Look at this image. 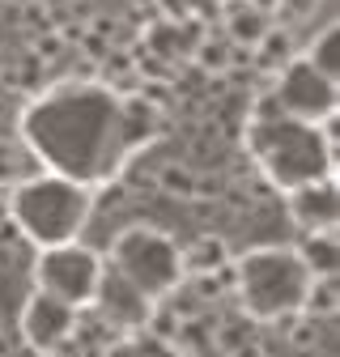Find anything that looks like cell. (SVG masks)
Returning a JSON list of instances; mask_svg holds the SVG:
<instances>
[{"label": "cell", "mask_w": 340, "mask_h": 357, "mask_svg": "<svg viewBox=\"0 0 340 357\" xmlns=\"http://www.w3.org/2000/svg\"><path fill=\"white\" fill-rule=\"evenodd\" d=\"M166 128L149 94H128L111 81H60L26 102L17 119V145L47 174L81 188H107L132 166Z\"/></svg>", "instance_id": "cell-1"}, {"label": "cell", "mask_w": 340, "mask_h": 357, "mask_svg": "<svg viewBox=\"0 0 340 357\" xmlns=\"http://www.w3.org/2000/svg\"><path fill=\"white\" fill-rule=\"evenodd\" d=\"M242 149L281 196L319 178H336V123L315 128L289 119L268 94H260L247 111Z\"/></svg>", "instance_id": "cell-2"}, {"label": "cell", "mask_w": 340, "mask_h": 357, "mask_svg": "<svg viewBox=\"0 0 340 357\" xmlns=\"http://www.w3.org/2000/svg\"><path fill=\"white\" fill-rule=\"evenodd\" d=\"M94 196L98 192L72 183V178L47 174V170H34L30 178H22L17 188L5 192L13 230L34 251L77 243L81 230L90 226V217H94Z\"/></svg>", "instance_id": "cell-3"}, {"label": "cell", "mask_w": 340, "mask_h": 357, "mask_svg": "<svg viewBox=\"0 0 340 357\" xmlns=\"http://www.w3.org/2000/svg\"><path fill=\"white\" fill-rule=\"evenodd\" d=\"M230 273L238 310L251 324H285L302 315L307 289L315 281L293 247H251L230 264Z\"/></svg>", "instance_id": "cell-4"}, {"label": "cell", "mask_w": 340, "mask_h": 357, "mask_svg": "<svg viewBox=\"0 0 340 357\" xmlns=\"http://www.w3.org/2000/svg\"><path fill=\"white\" fill-rule=\"evenodd\" d=\"M115 277H123L137 294H145L153 306L166 302L170 294L183 289V264H179V243L166 230L149 226V221H132L111 238V251L102 259Z\"/></svg>", "instance_id": "cell-5"}, {"label": "cell", "mask_w": 340, "mask_h": 357, "mask_svg": "<svg viewBox=\"0 0 340 357\" xmlns=\"http://www.w3.org/2000/svg\"><path fill=\"white\" fill-rule=\"evenodd\" d=\"M102 273H107L102 255L94 247H85V243L42 247V251H34V264H30L34 289L47 294V298H60L72 310H90L94 306Z\"/></svg>", "instance_id": "cell-6"}, {"label": "cell", "mask_w": 340, "mask_h": 357, "mask_svg": "<svg viewBox=\"0 0 340 357\" xmlns=\"http://www.w3.org/2000/svg\"><path fill=\"white\" fill-rule=\"evenodd\" d=\"M268 98L289 115V119H302V123H336V81H327L323 73H315L302 56H293L281 73H272V89Z\"/></svg>", "instance_id": "cell-7"}, {"label": "cell", "mask_w": 340, "mask_h": 357, "mask_svg": "<svg viewBox=\"0 0 340 357\" xmlns=\"http://www.w3.org/2000/svg\"><path fill=\"white\" fill-rule=\"evenodd\" d=\"M77 324H81V310L64 306L60 298H47V294H38L30 289V298L22 302V344L34 353V357H56L64 353V344L77 336Z\"/></svg>", "instance_id": "cell-8"}, {"label": "cell", "mask_w": 340, "mask_h": 357, "mask_svg": "<svg viewBox=\"0 0 340 357\" xmlns=\"http://www.w3.org/2000/svg\"><path fill=\"white\" fill-rule=\"evenodd\" d=\"M94 310L98 319L115 332V336H141L145 324H149V310L153 302L145 294H137L123 277H115L111 268L102 273V285H98V298H94Z\"/></svg>", "instance_id": "cell-9"}, {"label": "cell", "mask_w": 340, "mask_h": 357, "mask_svg": "<svg viewBox=\"0 0 340 357\" xmlns=\"http://www.w3.org/2000/svg\"><path fill=\"white\" fill-rule=\"evenodd\" d=\"M285 208L302 234L336 230V178H319V183L285 192Z\"/></svg>", "instance_id": "cell-10"}, {"label": "cell", "mask_w": 340, "mask_h": 357, "mask_svg": "<svg viewBox=\"0 0 340 357\" xmlns=\"http://www.w3.org/2000/svg\"><path fill=\"white\" fill-rule=\"evenodd\" d=\"M179 264H183V277H222L230 273V264H234V251L222 234H200L196 243L179 247Z\"/></svg>", "instance_id": "cell-11"}, {"label": "cell", "mask_w": 340, "mask_h": 357, "mask_svg": "<svg viewBox=\"0 0 340 357\" xmlns=\"http://www.w3.org/2000/svg\"><path fill=\"white\" fill-rule=\"evenodd\" d=\"M268 9L264 5H251V0H234L226 9V43L230 47H255L264 34H268Z\"/></svg>", "instance_id": "cell-12"}, {"label": "cell", "mask_w": 340, "mask_h": 357, "mask_svg": "<svg viewBox=\"0 0 340 357\" xmlns=\"http://www.w3.org/2000/svg\"><path fill=\"white\" fill-rule=\"evenodd\" d=\"M336 43H340V26H336V22L319 26V30L311 34V43H307L302 60H307L315 73H323L327 81H336V85H340V60H336Z\"/></svg>", "instance_id": "cell-13"}, {"label": "cell", "mask_w": 340, "mask_h": 357, "mask_svg": "<svg viewBox=\"0 0 340 357\" xmlns=\"http://www.w3.org/2000/svg\"><path fill=\"white\" fill-rule=\"evenodd\" d=\"M293 251H298V259L307 264L311 277H336V230L302 234V243H298Z\"/></svg>", "instance_id": "cell-14"}, {"label": "cell", "mask_w": 340, "mask_h": 357, "mask_svg": "<svg viewBox=\"0 0 340 357\" xmlns=\"http://www.w3.org/2000/svg\"><path fill=\"white\" fill-rule=\"evenodd\" d=\"M251 56H255V68H260V73H281V68L298 56L293 34H289L285 26H268V34L251 47Z\"/></svg>", "instance_id": "cell-15"}, {"label": "cell", "mask_w": 340, "mask_h": 357, "mask_svg": "<svg viewBox=\"0 0 340 357\" xmlns=\"http://www.w3.org/2000/svg\"><path fill=\"white\" fill-rule=\"evenodd\" d=\"M157 188H162L166 196H175V200H200V192H204L200 174H196L192 166H183V162H166V166L157 170Z\"/></svg>", "instance_id": "cell-16"}, {"label": "cell", "mask_w": 340, "mask_h": 357, "mask_svg": "<svg viewBox=\"0 0 340 357\" xmlns=\"http://www.w3.org/2000/svg\"><path fill=\"white\" fill-rule=\"evenodd\" d=\"M38 166L30 162V153L17 145V141H0V192L17 188L22 178H30Z\"/></svg>", "instance_id": "cell-17"}, {"label": "cell", "mask_w": 340, "mask_h": 357, "mask_svg": "<svg viewBox=\"0 0 340 357\" xmlns=\"http://www.w3.org/2000/svg\"><path fill=\"white\" fill-rule=\"evenodd\" d=\"M336 306H340V298H336V277H315L311 289H307V302H302V315H311V319H332Z\"/></svg>", "instance_id": "cell-18"}, {"label": "cell", "mask_w": 340, "mask_h": 357, "mask_svg": "<svg viewBox=\"0 0 340 357\" xmlns=\"http://www.w3.org/2000/svg\"><path fill=\"white\" fill-rule=\"evenodd\" d=\"M234 60V47L226 38H200V47H196V64L208 68V73H226Z\"/></svg>", "instance_id": "cell-19"}, {"label": "cell", "mask_w": 340, "mask_h": 357, "mask_svg": "<svg viewBox=\"0 0 340 357\" xmlns=\"http://www.w3.org/2000/svg\"><path fill=\"white\" fill-rule=\"evenodd\" d=\"M285 340H289L293 349L311 353V349L319 344V319H311V315H293V319H285Z\"/></svg>", "instance_id": "cell-20"}, {"label": "cell", "mask_w": 340, "mask_h": 357, "mask_svg": "<svg viewBox=\"0 0 340 357\" xmlns=\"http://www.w3.org/2000/svg\"><path fill=\"white\" fill-rule=\"evenodd\" d=\"M98 357H145V353H141V340L137 336H115L111 344L98 349Z\"/></svg>", "instance_id": "cell-21"}, {"label": "cell", "mask_w": 340, "mask_h": 357, "mask_svg": "<svg viewBox=\"0 0 340 357\" xmlns=\"http://www.w3.org/2000/svg\"><path fill=\"white\" fill-rule=\"evenodd\" d=\"M64 52V38L60 34H42V38H34V56L38 60H56Z\"/></svg>", "instance_id": "cell-22"}, {"label": "cell", "mask_w": 340, "mask_h": 357, "mask_svg": "<svg viewBox=\"0 0 340 357\" xmlns=\"http://www.w3.org/2000/svg\"><path fill=\"white\" fill-rule=\"evenodd\" d=\"M230 357H268V344H260V340L251 336V340H242V344H238Z\"/></svg>", "instance_id": "cell-23"}, {"label": "cell", "mask_w": 340, "mask_h": 357, "mask_svg": "<svg viewBox=\"0 0 340 357\" xmlns=\"http://www.w3.org/2000/svg\"><path fill=\"white\" fill-rule=\"evenodd\" d=\"M277 5H285L289 13H311V9L319 5V0H277Z\"/></svg>", "instance_id": "cell-24"}, {"label": "cell", "mask_w": 340, "mask_h": 357, "mask_svg": "<svg viewBox=\"0 0 340 357\" xmlns=\"http://www.w3.org/2000/svg\"><path fill=\"white\" fill-rule=\"evenodd\" d=\"M0 230H13V221H9V200L0 196Z\"/></svg>", "instance_id": "cell-25"}, {"label": "cell", "mask_w": 340, "mask_h": 357, "mask_svg": "<svg viewBox=\"0 0 340 357\" xmlns=\"http://www.w3.org/2000/svg\"><path fill=\"white\" fill-rule=\"evenodd\" d=\"M0 336H5V319H0Z\"/></svg>", "instance_id": "cell-26"}, {"label": "cell", "mask_w": 340, "mask_h": 357, "mask_svg": "<svg viewBox=\"0 0 340 357\" xmlns=\"http://www.w3.org/2000/svg\"><path fill=\"white\" fill-rule=\"evenodd\" d=\"M0 264H5V255H0Z\"/></svg>", "instance_id": "cell-27"}]
</instances>
